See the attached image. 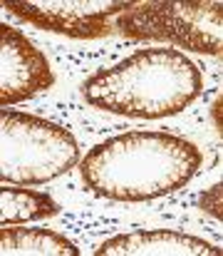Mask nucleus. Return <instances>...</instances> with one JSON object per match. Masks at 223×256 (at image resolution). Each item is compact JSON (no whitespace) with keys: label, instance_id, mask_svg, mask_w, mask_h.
<instances>
[{"label":"nucleus","instance_id":"f257e3e1","mask_svg":"<svg viewBox=\"0 0 223 256\" xmlns=\"http://www.w3.org/2000/svg\"><path fill=\"white\" fill-rule=\"evenodd\" d=\"M196 144L164 132H129L97 144L82 162V179L99 196L149 202L181 189L201 167Z\"/></svg>","mask_w":223,"mask_h":256},{"label":"nucleus","instance_id":"f03ea898","mask_svg":"<svg viewBox=\"0 0 223 256\" xmlns=\"http://www.w3.org/2000/svg\"><path fill=\"white\" fill-rule=\"evenodd\" d=\"M82 92L84 100L99 110L161 120L179 114L201 94V72L179 50H139L119 65L89 78Z\"/></svg>","mask_w":223,"mask_h":256},{"label":"nucleus","instance_id":"7ed1b4c3","mask_svg":"<svg viewBox=\"0 0 223 256\" xmlns=\"http://www.w3.org/2000/svg\"><path fill=\"white\" fill-rule=\"evenodd\" d=\"M0 130L5 184H42L77 164V140L47 120L2 110Z\"/></svg>","mask_w":223,"mask_h":256},{"label":"nucleus","instance_id":"20e7f679","mask_svg":"<svg viewBox=\"0 0 223 256\" xmlns=\"http://www.w3.org/2000/svg\"><path fill=\"white\" fill-rule=\"evenodd\" d=\"M221 2L159 0L134 5L119 15L117 28L134 40H169L186 50L221 55Z\"/></svg>","mask_w":223,"mask_h":256},{"label":"nucleus","instance_id":"39448f33","mask_svg":"<svg viewBox=\"0 0 223 256\" xmlns=\"http://www.w3.org/2000/svg\"><path fill=\"white\" fill-rule=\"evenodd\" d=\"M5 8L17 12L32 25L72 38H102L109 32L107 18L119 10H132L134 2H92V0H55V2H22L5 0Z\"/></svg>","mask_w":223,"mask_h":256},{"label":"nucleus","instance_id":"423d86ee","mask_svg":"<svg viewBox=\"0 0 223 256\" xmlns=\"http://www.w3.org/2000/svg\"><path fill=\"white\" fill-rule=\"evenodd\" d=\"M55 85L47 58L10 25H0V104L30 100Z\"/></svg>","mask_w":223,"mask_h":256},{"label":"nucleus","instance_id":"0eeeda50","mask_svg":"<svg viewBox=\"0 0 223 256\" xmlns=\"http://www.w3.org/2000/svg\"><path fill=\"white\" fill-rule=\"evenodd\" d=\"M94 256H221V249L179 232H134L104 242Z\"/></svg>","mask_w":223,"mask_h":256},{"label":"nucleus","instance_id":"6e6552de","mask_svg":"<svg viewBox=\"0 0 223 256\" xmlns=\"http://www.w3.org/2000/svg\"><path fill=\"white\" fill-rule=\"evenodd\" d=\"M2 256H79L70 239L50 229H0Z\"/></svg>","mask_w":223,"mask_h":256},{"label":"nucleus","instance_id":"1a4fd4ad","mask_svg":"<svg viewBox=\"0 0 223 256\" xmlns=\"http://www.w3.org/2000/svg\"><path fill=\"white\" fill-rule=\"evenodd\" d=\"M0 226L47 219L60 214V204L42 192L32 189H2L0 192Z\"/></svg>","mask_w":223,"mask_h":256},{"label":"nucleus","instance_id":"9d476101","mask_svg":"<svg viewBox=\"0 0 223 256\" xmlns=\"http://www.w3.org/2000/svg\"><path fill=\"white\" fill-rule=\"evenodd\" d=\"M221 194H223V186L221 184H216L211 192H206V194H201V199H199V206L204 209V212H209V214H214L216 219H221L223 216V204H221Z\"/></svg>","mask_w":223,"mask_h":256},{"label":"nucleus","instance_id":"9b49d317","mask_svg":"<svg viewBox=\"0 0 223 256\" xmlns=\"http://www.w3.org/2000/svg\"><path fill=\"white\" fill-rule=\"evenodd\" d=\"M214 112H216V127L221 130V100L216 102V110H214Z\"/></svg>","mask_w":223,"mask_h":256}]
</instances>
